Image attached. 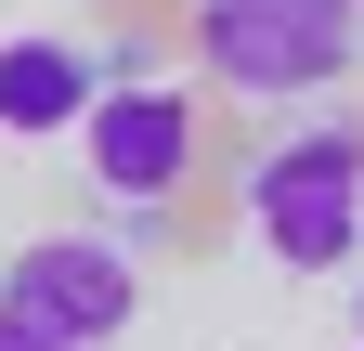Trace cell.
<instances>
[{
    "instance_id": "2",
    "label": "cell",
    "mask_w": 364,
    "mask_h": 351,
    "mask_svg": "<svg viewBox=\"0 0 364 351\" xmlns=\"http://www.w3.org/2000/svg\"><path fill=\"white\" fill-rule=\"evenodd\" d=\"M247 222L287 274H338L364 260V130H287L273 156H247Z\"/></svg>"
},
{
    "instance_id": "4",
    "label": "cell",
    "mask_w": 364,
    "mask_h": 351,
    "mask_svg": "<svg viewBox=\"0 0 364 351\" xmlns=\"http://www.w3.org/2000/svg\"><path fill=\"white\" fill-rule=\"evenodd\" d=\"M78 156H91V183H105L117 208H169L182 195V169H196V104L169 92V78H105L78 117Z\"/></svg>"
},
{
    "instance_id": "3",
    "label": "cell",
    "mask_w": 364,
    "mask_h": 351,
    "mask_svg": "<svg viewBox=\"0 0 364 351\" xmlns=\"http://www.w3.org/2000/svg\"><path fill=\"white\" fill-rule=\"evenodd\" d=\"M0 313L39 325V338H65V351H91V338H117L144 313V260L105 247V234H39V247L0 260Z\"/></svg>"
},
{
    "instance_id": "1",
    "label": "cell",
    "mask_w": 364,
    "mask_h": 351,
    "mask_svg": "<svg viewBox=\"0 0 364 351\" xmlns=\"http://www.w3.org/2000/svg\"><path fill=\"white\" fill-rule=\"evenodd\" d=\"M196 65L235 104H312L364 65V0H196Z\"/></svg>"
},
{
    "instance_id": "7",
    "label": "cell",
    "mask_w": 364,
    "mask_h": 351,
    "mask_svg": "<svg viewBox=\"0 0 364 351\" xmlns=\"http://www.w3.org/2000/svg\"><path fill=\"white\" fill-rule=\"evenodd\" d=\"M351 325H364V299H351Z\"/></svg>"
},
{
    "instance_id": "5",
    "label": "cell",
    "mask_w": 364,
    "mask_h": 351,
    "mask_svg": "<svg viewBox=\"0 0 364 351\" xmlns=\"http://www.w3.org/2000/svg\"><path fill=\"white\" fill-rule=\"evenodd\" d=\"M91 92H105V53H78V39H0V130H14V144L78 130Z\"/></svg>"
},
{
    "instance_id": "6",
    "label": "cell",
    "mask_w": 364,
    "mask_h": 351,
    "mask_svg": "<svg viewBox=\"0 0 364 351\" xmlns=\"http://www.w3.org/2000/svg\"><path fill=\"white\" fill-rule=\"evenodd\" d=\"M0 351H65V338H39V325H14V313H0Z\"/></svg>"
}]
</instances>
